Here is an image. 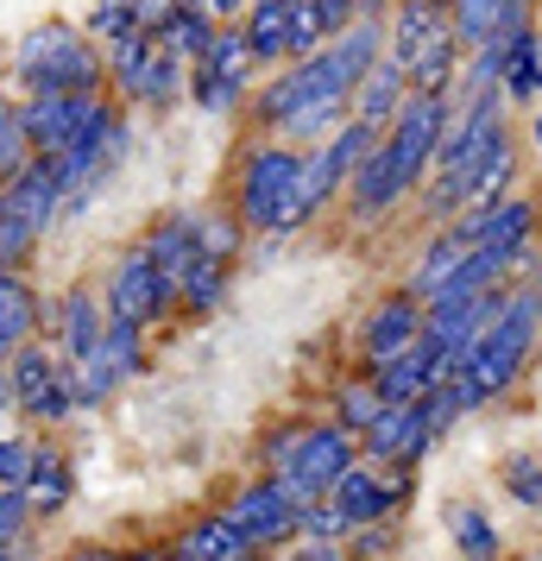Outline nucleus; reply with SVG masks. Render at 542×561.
<instances>
[{
    "mask_svg": "<svg viewBox=\"0 0 542 561\" xmlns=\"http://www.w3.org/2000/svg\"><path fill=\"white\" fill-rule=\"evenodd\" d=\"M258 542L233 517H215V524H196V530L177 542V556L183 561H240V556H253Z\"/></svg>",
    "mask_w": 542,
    "mask_h": 561,
    "instance_id": "obj_19",
    "label": "nucleus"
},
{
    "mask_svg": "<svg viewBox=\"0 0 542 561\" xmlns=\"http://www.w3.org/2000/svg\"><path fill=\"white\" fill-rule=\"evenodd\" d=\"M537 228V208L530 203H492L480 215H466V233H473V247H523Z\"/></svg>",
    "mask_w": 542,
    "mask_h": 561,
    "instance_id": "obj_17",
    "label": "nucleus"
},
{
    "mask_svg": "<svg viewBox=\"0 0 542 561\" xmlns=\"http://www.w3.org/2000/svg\"><path fill=\"white\" fill-rule=\"evenodd\" d=\"M26 511H32L26 485H0V556L20 542V524H26Z\"/></svg>",
    "mask_w": 542,
    "mask_h": 561,
    "instance_id": "obj_33",
    "label": "nucleus"
},
{
    "mask_svg": "<svg viewBox=\"0 0 542 561\" xmlns=\"http://www.w3.org/2000/svg\"><path fill=\"white\" fill-rule=\"evenodd\" d=\"M530 334H537V297H530V304H523V297H505V304H498V316L480 329V341H473L466 366L448 379L454 404H486L492 391H505V385H511V373L523 366V354H530Z\"/></svg>",
    "mask_w": 542,
    "mask_h": 561,
    "instance_id": "obj_2",
    "label": "nucleus"
},
{
    "mask_svg": "<svg viewBox=\"0 0 542 561\" xmlns=\"http://www.w3.org/2000/svg\"><path fill=\"white\" fill-rule=\"evenodd\" d=\"M107 121H114V114H107L95 95H82V89H51V95H32L26 102V133H32V152L38 158L77 152V146H89Z\"/></svg>",
    "mask_w": 542,
    "mask_h": 561,
    "instance_id": "obj_4",
    "label": "nucleus"
},
{
    "mask_svg": "<svg viewBox=\"0 0 542 561\" xmlns=\"http://www.w3.org/2000/svg\"><path fill=\"white\" fill-rule=\"evenodd\" d=\"M466 259H473V233H466V228H454L448 240H436V253L423 259V272H416V290H423V297H436V290H448V284H454V272H461Z\"/></svg>",
    "mask_w": 542,
    "mask_h": 561,
    "instance_id": "obj_21",
    "label": "nucleus"
},
{
    "mask_svg": "<svg viewBox=\"0 0 542 561\" xmlns=\"http://www.w3.org/2000/svg\"><path fill=\"white\" fill-rule=\"evenodd\" d=\"M511 139H498V146H492L486 152V164H480V171H473V190H466V203H498V190H505V183H511Z\"/></svg>",
    "mask_w": 542,
    "mask_h": 561,
    "instance_id": "obj_29",
    "label": "nucleus"
},
{
    "mask_svg": "<svg viewBox=\"0 0 542 561\" xmlns=\"http://www.w3.org/2000/svg\"><path fill=\"white\" fill-rule=\"evenodd\" d=\"M354 95H360V121L385 127V121H391V107L404 102V70H397V64H385V70H366Z\"/></svg>",
    "mask_w": 542,
    "mask_h": 561,
    "instance_id": "obj_22",
    "label": "nucleus"
},
{
    "mask_svg": "<svg viewBox=\"0 0 542 561\" xmlns=\"http://www.w3.org/2000/svg\"><path fill=\"white\" fill-rule=\"evenodd\" d=\"M196 240H203V253H215V259L233 253V228L228 221H196Z\"/></svg>",
    "mask_w": 542,
    "mask_h": 561,
    "instance_id": "obj_37",
    "label": "nucleus"
},
{
    "mask_svg": "<svg viewBox=\"0 0 542 561\" xmlns=\"http://www.w3.org/2000/svg\"><path fill=\"white\" fill-rule=\"evenodd\" d=\"M416 334H423V322H416V304H411V297H397V304H385L372 322H366V354L385 366V359H397L404 347H411Z\"/></svg>",
    "mask_w": 542,
    "mask_h": 561,
    "instance_id": "obj_18",
    "label": "nucleus"
},
{
    "mask_svg": "<svg viewBox=\"0 0 542 561\" xmlns=\"http://www.w3.org/2000/svg\"><path fill=\"white\" fill-rule=\"evenodd\" d=\"M372 51H379V20L347 26V38H335V51H310L272 95H265V114H272V121H290L297 107L347 102V95L360 89V77L372 70Z\"/></svg>",
    "mask_w": 542,
    "mask_h": 561,
    "instance_id": "obj_1",
    "label": "nucleus"
},
{
    "mask_svg": "<svg viewBox=\"0 0 542 561\" xmlns=\"http://www.w3.org/2000/svg\"><path fill=\"white\" fill-rule=\"evenodd\" d=\"M7 391H20V404L32 410V416H45V423H57V416H70V385L57 379V366L38 347H20V359H13V385Z\"/></svg>",
    "mask_w": 542,
    "mask_h": 561,
    "instance_id": "obj_13",
    "label": "nucleus"
},
{
    "mask_svg": "<svg viewBox=\"0 0 542 561\" xmlns=\"http://www.w3.org/2000/svg\"><path fill=\"white\" fill-rule=\"evenodd\" d=\"M341 416H347V430H372L385 416V391H366V385L341 391Z\"/></svg>",
    "mask_w": 542,
    "mask_h": 561,
    "instance_id": "obj_32",
    "label": "nucleus"
},
{
    "mask_svg": "<svg viewBox=\"0 0 542 561\" xmlns=\"http://www.w3.org/2000/svg\"><path fill=\"white\" fill-rule=\"evenodd\" d=\"M498 77H505L511 95H537V89H542V64H537V38H530V32L505 51V70H498Z\"/></svg>",
    "mask_w": 542,
    "mask_h": 561,
    "instance_id": "obj_27",
    "label": "nucleus"
},
{
    "mask_svg": "<svg viewBox=\"0 0 542 561\" xmlns=\"http://www.w3.org/2000/svg\"><path fill=\"white\" fill-rule=\"evenodd\" d=\"M335 505L347 511V524H372V517H385V511L397 505V485L379 480L372 467H354V460H347V473L335 480Z\"/></svg>",
    "mask_w": 542,
    "mask_h": 561,
    "instance_id": "obj_16",
    "label": "nucleus"
},
{
    "mask_svg": "<svg viewBox=\"0 0 542 561\" xmlns=\"http://www.w3.org/2000/svg\"><path fill=\"white\" fill-rule=\"evenodd\" d=\"M171 297H177V284L158 272V259L146 253V247H139L132 259H120V272H114V284H107V309L127 316V322H152Z\"/></svg>",
    "mask_w": 542,
    "mask_h": 561,
    "instance_id": "obj_10",
    "label": "nucleus"
},
{
    "mask_svg": "<svg viewBox=\"0 0 542 561\" xmlns=\"http://www.w3.org/2000/svg\"><path fill=\"white\" fill-rule=\"evenodd\" d=\"M32 164V133H26V114L0 95V183H13L20 171Z\"/></svg>",
    "mask_w": 542,
    "mask_h": 561,
    "instance_id": "obj_23",
    "label": "nucleus"
},
{
    "mask_svg": "<svg viewBox=\"0 0 542 561\" xmlns=\"http://www.w3.org/2000/svg\"><path fill=\"white\" fill-rule=\"evenodd\" d=\"M196 7H203L208 20H215V13H221V20H228V13H233V7H240V0H196Z\"/></svg>",
    "mask_w": 542,
    "mask_h": 561,
    "instance_id": "obj_39",
    "label": "nucleus"
},
{
    "mask_svg": "<svg viewBox=\"0 0 542 561\" xmlns=\"http://www.w3.org/2000/svg\"><path fill=\"white\" fill-rule=\"evenodd\" d=\"M297 171H303L297 152H253L246 178H240V208H246L253 228L285 233V208H290V196H297Z\"/></svg>",
    "mask_w": 542,
    "mask_h": 561,
    "instance_id": "obj_9",
    "label": "nucleus"
},
{
    "mask_svg": "<svg viewBox=\"0 0 542 561\" xmlns=\"http://www.w3.org/2000/svg\"><path fill=\"white\" fill-rule=\"evenodd\" d=\"M498 13H505V0H454V38L480 51L498 26Z\"/></svg>",
    "mask_w": 542,
    "mask_h": 561,
    "instance_id": "obj_26",
    "label": "nucleus"
},
{
    "mask_svg": "<svg viewBox=\"0 0 542 561\" xmlns=\"http://www.w3.org/2000/svg\"><path fill=\"white\" fill-rule=\"evenodd\" d=\"M441 152V95H411V102L397 107V127L385 139V158H391V190L404 196L416 178H423V158Z\"/></svg>",
    "mask_w": 542,
    "mask_h": 561,
    "instance_id": "obj_7",
    "label": "nucleus"
},
{
    "mask_svg": "<svg viewBox=\"0 0 542 561\" xmlns=\"http://www.w3.org/2000/svg\"><path fill=\"white\" fill-rule=\"evenodd\" d=\"M146 253L158 259V272L171 284H183V272L203 259V240H196V221H171V228H158L152 240H146Z\"/></svg>",
    "mask_w": 542,
    "mask_h": 561,
    "instance_id": "obj_20",
    "label": "nucleus"
},
{
    "mask_svg": "<svg viewBox=\"0 0 542 561\" xmlns=\"http://www.w3.org/2000/svg\"><path fill=\"white\" fill-rule=\"evenodd\" d=\"M505 480H511L517 505H542V467H537V460L511 455V460H505Z\"/></svg>",
    "mask_w": 542,
    "mask_h": 561,
    "instance_id": "obj_35",
    "label": "nucleus"
},
{
    "mask_svg": "<svg viewBox=\"0 0 542 561\" xmlns=\"http://www.w3.org/2000/svg\"><path fill=\"white\" fill-rule=\"evenodd\" d=\"M240 530L253 536V542H272V536H285L290 524H297V499H290V485L285 480H272V485H253V492H240L228 511Z\"/></svg>",
    "mask_w": 542,
    "mask_h": 561,
    "instance_id": "obj_14",
    "label": "nucleus"
},
{
    "mask_svg": "<svg viewBox=\"0 0 542 561\" xmlns=\"http://www.w3.org/2000/svg\"><path fill=\"white\" fill-rule=\"evenodd\" d=\"M372 139H379V127H372V121H360V127L335 133V139H328V152H315L310 164L297 171V196H290V208H285V228H297L303 215H315V208L335 196L341 178H347V171L366 158V146H372Z\"/></svg>",
    "mask_w": 542,
    "mask_h": 561,
    "instance_id": "obj_6",
    "label": "nucleus"
},
{
    "mask_svg": "<svg viewBox=\"0 0 542 561\" xmlns=\"http://www.w3.org/2000/svg\"><path fill=\"white\" fill-rule=\"evenodd\" d=\"M454 549H461V556H492V549H498V536H492L486 511H473V505L454 511Z\"/></svg>",
    "mask_w": 542,
    "mask_h": 561,
    "instance_id": "obj_31",
    "label": "nucleus"
},
{
    "mask_svg": "<svg viewBox=\"0 0 542 561\" xmlns=\"http://www.w3.org/2000/svg\"><path fill=\"white\" fill-rule=\"evenodd\" d=\"M32 240H38V228H26L13 208H0V265H20Z\"/></svg>",
    "mask_w": 542,
    "mask_h": 561,
    "instance_id": "obj_34",
    "label": "nucleus"
},
{
    "mask_svg": "<svg viewBox=\"0 0 542 561\" xmlns=\"http://www.w3.org/2000/svg\"><path fill=\"white\" fill-rule=\"evenodd\" d=\"M26 499L38 511H57L64 499H70V473H64V455H32V467H26Z\"/></svg>",
    "mask_w": 542,
    "mask_h": 561,
    "instance_id": "obj_25",
    "label": "nucleus"
},
{
    "mask_svg": "<svg viewBox=\"0 0 542 561\" xmlns=\"http://www.w3.org/2000/svg\"><path fill=\"white\" fill-rule=\"evenodd\" d=\"M95 341H102V329H95V304L89 297H70V309H64V347H70V359H89L95 354Z\"/></svg>",
    "mask_w": 542,
    "mask_h": 561,
    "instance_id": "obj_28",
    "label": "nucleus"
},
{
    "mask_svg": "<svg viewBox=\"0 0 542 561\" xmlns=\"http://www.w3.org/2000/svg\"><path fill=\"white\" fill-rule=\"evenodd\" d=\"M347 460H354V430H315L297 442V455L285 460V485H290V499H297V517L347 473Z\"/></svg>",
    "mask_w": 542,
    "mask_h": 561,
    "instance_id": "obj_8",
    "label": "nucleus"
},
{
    "mask_svg": "<svg viewBox=\"0 0 542 561\" xmlns=\"http://www.w3.org/2000/svg\"><path fill=\"white\" fill-rule=\"evenodd\" d=\"M20 82H26L32 95H51V89L95 95L102 89V57L89 51V38H77L70 26H38L20 45Z\"/></svg>",
    "mask_w": 542,
    "mask_h": 561,
    "instance_id": "obj_3",
    "label": "nucleus"
},
{
    "mask_svg": "<svg viewBox=\"0 0 542 561\" xmlns=\"http://www.w3.org/2000/svg\"><path fill=\"white\" fill-rule=\"evenodd\" d=\"M221 284H228V278H221V259L203 253L189 272H183L177 290H189V309H215V304H221Z\"/></svg>",
    "mask_w": 542,
    "mask_h": 561,
    "instance_id": "obj_30",
    "label": "nucleus"
},
{
    "mask_svg": "<svg viewBox=\"0 0 542 561\" xmlns=\"http://www.w3.org/2000/svg\"><path fill=\"white\" fill-rule=\"evenodd\" d=\"M0 354H13V347H7V334H0Z\"/></svg>",
    "mask_w": 542,
    "mask_h": 561,
    "instance_id": "obj_40",
    "label": "nucleus"
},
{
    "mask_svg": "<svg viewBox=\"0 0 542 561\" xmlns=\"http://www.w3.org/2000/svg\"><path fill=\"white\" fill-rule=\"evenodd\" d=\"M505 139V127H498V102L492 95H480L473 102V114L461 121V133L454 139H441V183H436V196H429V208L436 215H448V208H461L466 203V190H473V171L486 164V152Z\"/></svg>",
    "mask_w": 542,
    "mask_h": 561,
    "instance_id": "obj_5",
    "label": "nucleus"
},
{
    "mask_svg": "<svg viewBox=\"0 0 542 561\" xmlns=\"http://www.w3.org/2000/svg\"><path fill=\"white\" fill-rule=\"evenodd\" d=\"M0 404H7V385H0Z\"/></svg>",
    "mask_w": 542,
    "mask_h": 561,
    "instance_id": "obj_42",
    "label": "nucleus"
},
{
    "mask_svg": "<svg viewBox=\"0 0 542 561\" xmlns=\"http://www.w3.org/2000/svg\"><path fill=\"white\" fill-rule=\"evenodd\" d=\"M26 467H32V455L20 442H0V485H26Z\"/></svg>",
    "mask_w": 542,
    "mask_h": 561,
    "instance_id": "obj_36",
    "label": "nucleus"
},
{
    "mask_svg": "<svg viewBox=\"0 0 542 561\" xmlns=\"http://www.w3.org/2000/svg\"><path fill=\"white\" fill-rule=\"evenodd\" d=\"M454 38V20L441 13V0H404V13H397V38H391V64L397 70H416L423 57L448 45Z\"/></svg>",
    "mask_w": 542,
    "mask_h": 561,
    "instance_id": "obj_12",
    "label": "nucleus"
},
{
    "mask_svg": "<svg viewBox=\"0 0 542 561\" xmlns=\"http://www.w3.org/2000/svg\"><path fill=\"white\" fill-rule=\"evenodd\" d=\"M246 64H253L246 32H215V38H208V51H203V107H228Z\"/></svg>",
    "mask_w": 542,
    "mask_h": 561,
    "instance_id": "obj_15",
    "label": "nucleus"
},
{
    "mask_svg": "<svg viewBox=\"0 0 542 561\" xmlns=\"http://www.w3.org/2000/svg\"><path fill=\"white\" fill-rule=\"evenodd\" d=\"M0 334H7L13 354H20V341L32 334V290L13 278V265H0Z\"/></svg>",
    "mask_w": 542,
    "mask_h": 561,
    "instance_id": "obj_24",
    "label": "nucleus"
},
{
    "mask_svg": "<svg viewBox=\"0 0 542 561\" xmlns=\"http://www.w3.org/2000/svg\"><path fill=\"white\" fill-rule=\"evenodd\" d=\"M303 530H315V536H335V530H347V511H322V505H303Z\"/></svg>",
    "mask_w": 542,
    "mask_h": 561,
    "instance_id": "obj_38",
    "label": "nucleus"
},
{
    "mask_svg": "<svg viewBox=\"0 0 542 561\" xmlns=\"http://www.w3.org/2000/svg\"><path fill=\"white\" fill-rule=\"evenodd\" d=\"M132 366H139V322L114 316V322L102 329V341H95V354L82 359V398H89V404H95V398H107V391L127 379Z\"/></svg>",
    "mask_w": 542,
    "mask_h": 561,
    "instance_id": "obj_11",
    "label": "nucleus"
},
{
    "mask_svg": "<svg viewBox=\"0 0 542 561\" xmlns=\"http://www.w3.org/2000/svg\"><path fill=\"white\" fill-rule=\"evenodd\" d=\"M537 146H542V121H537Z\"/></svg>",
    "mask_w": 542,
    "mask_h": 561,
    "instance_id": "obj_41",
    "label": "nucleus"
}]
</instances>
